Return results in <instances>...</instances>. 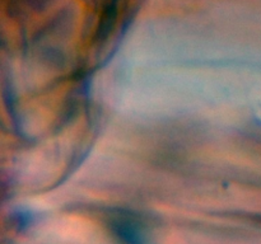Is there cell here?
Segmentation results:
<instances>
[{
  "label": "cell",
  "mask_w": 261,
  "mask_h": 244,
  "mask_svg": "<svg viewBox=\"0 0 261 244\" xmlns=\"http://www.w3.org/2000/svg\"><path fill=\"white\" fill-rule=\"evenodd\" d=\"M110 231L122 244H148L150 239L149 223L133 211H114L107 220Z\"/></svg>",
  "instance_id": "obj_1"
}]
</instances>
